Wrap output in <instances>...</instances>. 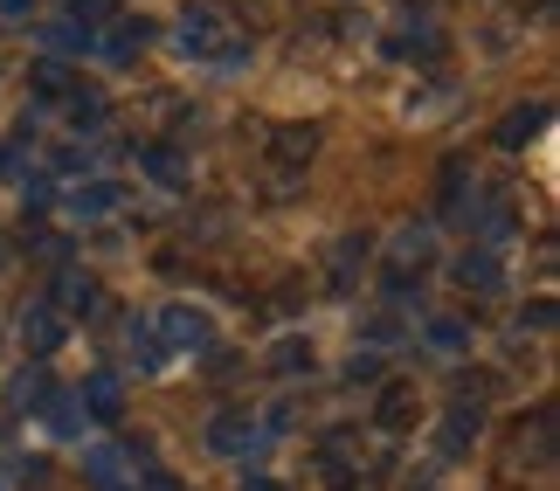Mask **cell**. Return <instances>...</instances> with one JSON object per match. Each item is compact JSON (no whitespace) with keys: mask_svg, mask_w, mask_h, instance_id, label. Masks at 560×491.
<instances>
[{"mask_svg":"<svg viewBox=\"0 0 560 491\" xmlns=\"http://www.w3.org/2000/svg\"><path fill=\"white\" fill-rule=\"evenodd\" d=\"M256 443H264V430L249 422V409H222L208 422V451H222V457H249Z\"/></svg>","mask_w":560,"mask_h":491,"instance_id":"6da1fadb","label":"cell"},{"mask_svg":"<svg viewBox=\"0 0 560 491\" xmlns=\"http://www.w3.org/2000/svg\"><path fill=\"white\" fill-rule=\"evenodd\" d=\"M160 339H166V347H174V353H201L214 332H208V318L194 312V305H174V312L160 318Z\"/></svg>","mask_w":560,"mask_h":491,"instance_id":"7a4b0ae2","label":"cell"},{"mask_svg":"<svg viewBox=\"0 0 560 491\" xmlns=\"http://www.w3.org/2000/svg\"><path fill=\"white\" fill-rule=\"evenodd\" d=\"M49 305H56V312H77V318H97V312H104V297H97V284H91L83 270H62Z\"/></svg>","mask_w":560,"mask_h":491,"instance_id":"3957f363","label":"cell"},{"mask_svg":"<svg viewBox=\"0 0 560 491\" xmlns=\"http://www.w3.org/2000/svg\"><path fill=\"white\" fill-rule=\"evenodd\" d=\"M77 401H83V416H97V422L125 416V388H118V374H91V381L77 388Z\"/></svg>","mask_w":560,"mask_h":491,"instance_id":"277c9868","label":"cell"},{"mask_svg":"<svg viewBox=\"0 0 560 491\" xmlns=\"http://www.w3.org/2000/svg\"><path fill=\"white\" fill-rule=\"evenodd\" d=\"M21 339H28V353H56L62 347V312L56 305H28L21 312Z\"/></svg>","mask_w":560,"mask_h":491,"instance_id":"5b68a950","label":"cell"},{"mask_svg":"<svg viewBox=\"0 0 560 491\" xmlns=\"http://www.w3.org/2000/svg\"><path fill=\"white\" fill-rule=\"evenodd\" d=\"M312 153H318V125H277V139H270L277 166H305Z\"/></svg>","mask_w":560,"mask_h":491,"instance_id":"8992f818","label":"cell"},{"mask_svg":"<svg viewBox=\"0 0 560 491\" xmlns=\"http://www.w3.org/2000/svg\"><path fill=\"white\" fill-rule=\"evenodd\" d=\"M553 112H547V104H520V112H505V125H499V145H505V153H520V145H533V139H540V125H547Z\"/></svg>","mask_w":560,"mask_h":491,"instance_id":"52a82bcc","label":"cell"},{"mask_svg":"<svg viewBox=\"0 0 560 491\" xmlns=\"http://www.w3.org/2000/svg\"><path fill=\"white\" fill-rule=\"evenodd\" d=\"M132 457H145V443H139V451H112V443H104V451H91V484L118 491L125 478H132Z\"/></svg>","mask_w":560,"mask_h":491,"instance_id":"ba28073f","label":"cell"},{"mask_svg":"<svg viewBox=\"0 0 560 491\" xmlns=\"http://www.w3.org/2000/svg\"><path fill=\"white\" fill-rule=\"evenodd\" d=\"M174 49H180V56H208V49H214V14H208V8H187V14H180Z\"/></svg>","mask_w":560,"mask_h":491,"instance_id":"9c48e42d","label":"cell"},{"mask_svg":"<svg viewBox=\"0 0 560 491\" xmlns=\"http://www.w3.org/2000/svg\"><path fill=\"white\" fill-rule=\"evenodd\" d=\"M139 174L160 180V187H180L187 180V160L174 153V145H139Z\"/></svg>","mask_w":560,"mask_h":491,"instance_id":"30bf717a","label":"cell"},{"mask_svg":"<svg viewBox=\"0 0 560 491\" xmlns=\"http://www.w3.org/2000/svg\"><path fill=\"white\" fill-rule=\"evenodd\" d=\"M145 42H153V28H145V21H118V14H112V28H104V56H112V62H132Z\"/></svg>","mask_w":560,"mask_h":491,"instance_id":"8fae6325","label":"cell"},{"mask_svg":"<svg viewBox=\"0 0 560 491\" xmlns=\"http://www.w3.org/2000/svg\"><path fill=\"white\" fill-rule=\"evenodd\" d=\"M478 430H485V409H478V401H457V409H450V422H443V457H457Z\"/></svg>","mask_w":560,"mask_h":491,"instance_id":"7c38bea8","label":"cell"},{"mask_svg":"<svg viewBox=\"0 0 560 491\" xmlns=\"http://www.w3.org/2000/svg\"><path fill=\"white\" fill-rule=\"evenodd\" d=\"M457 284L464 291H499V249H470L457 264Z\"/></svg>","mask_w":560,"mask_h":491,"instance_id":"4fadbf2b","label":"cell"},{"mask_svg":"<svg viewBox=\"0 0 560 491\" xmlns=\"http://www.w3.org/2000/svg\"><path fill=\"white\" fill-rule=\"evenodd\" d=\"M360 264H368V236H347V243L332 249V291H353Z\"/></svg>","mask_w":560,"mask_h":491,"instance_id":"5bb4252c","label":"cell"},{"mask_svg":"<svg viewBox=\"0 0 560 491\" xmlns=\"http://www.w3.org/2000/svg\"><path fill=\"white\" fill-rule=\"evenodd\" d=\"M42 42H49V49L56 56H83V49H91V28H83V21H49V28H42Z\"/></svg>","mask_w":560,"mask_h":491,"instance_id":"9a60e30c","label":"cell"},{"mask_svg":"<svg viewBox=\"0 0 560 491\" xmlns=\"http://www.w3.org/2000/svg\"><path fill=\"white\" fill-rule=\"evenodd\" d=\"M49 395H56V381H49V367H28V374L14 381V409H28V416H35V409H42V401H49Z\"/></svg>","mask_w":560,"mask_h":491,"instance_id":"2e32d148","label":"cell"},{"mask_svg":"<svg viewBox=\"0 0 560 491\" xmlns=\"http://www.w3.org/2000/svg\"><path fill=\"white\" fill-rule=\"evenodd\" d=\"M429 347H436V353H464L470 326H464V318H429Z\"/></svg>","mask_w":560,"mask_h":491,"instance_id":"e0dca14e","label":"cell"},{"mask_svg":"<svg viewBox=\"0 0 560 491\" xmlns=\"http://www.w3.org/2000/svg\"><path fill=\"white\" fill-rule=\"evenodd\" d=\"M381 422H387V430H408V422H416V395H408V388H387L381 395Z\"/></svg>","mask_w":560,"mask_h":491,"instance_id":"ac0fdd59","label":"cell"},{"mask_svg":"<svg viewBox=\"0 0 560 491\" xmlns=\"http://www.w3.org/2000/svg\"><path fill=\"white\" fill-rule=\"evenodd\" d=\"M112 208H118V187H104V180L77 187V215H112Z\"/></svg>","mask_w":560,"mask_h":491,"instance_id":"d6986e66","label":"cell"},{"mask_svg":"<svg viewBox=\"0 0 560 491\" xmlns=\"http://www.w3.org/2000/svg\"><path fill=\"white\" fill-rule=\"evenodd\" d=\"M70 118L77 125H104V118H112V104H104V91H70Z\"/></svg>","mask_w":560,"mask_h":491,"instance_id":"ffe728a7","label":"cell"},{"mask_svg":"<svg viewBox=\"0 0 560 491\" xmlns=\"http://www.w3.org/2000/svg\"><path fill=\"white\" fill-rule=\"evenodd\" d=\"M395 264L408 270V264H429V229H401L395 236Z\"/></svg>","mask_w":560,"mask_h":491,"instance_id":"44dd1931","label":"cell"},{"mask_svg":"<svg viewBox=\"0 0 560 491\" xmlns=\"http://www.w3.org/2000/svg\"><path fill=\"white\" fill-rule=\"evenodd\" d=\"M132 360H139V367H160V360H166V353H160V332L139 326V318H132Z\"/></svg>","mask_w":560,"mask_h":491,"instance_id":"7402d4cb","label":"cell"},{"mask_svg":"<svg viewBox=\"0 0 560 491\" xmlns=\"http://www.w3.org/2000/svg\"><path fill=\"white\" fill-rule=\"evenodd\" d=\"M270 367H277V374H298V367H312V347H305V339H284V347L270 353Z\"/></svg>","mask_w":560,"mask_h":491,"instance_id":"603a6c76","label":"cell"},{"mask_svg":"<svg viewBox=\"0 0 560 491\" xmlns=\"http://www.w3.org/2000/svg\"><path fill=\"white\" fill-rule=\"evenodd\" d=\"M28 77H35V91H49V97H56V91H70V70H62L56 56H49V62H35Z\"/></svg>","mask_w":560,"mask_h":491,"instance_id":"cb8c5ba5","label":"cell"},{"mask_svg":"<svg viewBox=\"0 0 560 491\" xmlns=\"http://www.w3.org/2000/svg\"><path fill=\"white\" fill-rule=\"evenodd\" d=\"M436 49H443V35H436V28H408V35H401V56H422V62H429Z\"/></svg>","mask_w":560,"mask_h":491,"instance_id":"d4e9b609","label":"cell"},{"mask_svg":"<svg viewBox=\"0 0 560 491\" xmlns=\"http://www.w3.org/2000/svg\"><path fill=\"white\" fill-rule=\"evenodd\" d=\"M70 21H83V28H97V21H112V0H70Z\"/></svg>","mask_w":560,"mask_h":491,"instance_id":"484cf974","label":"cell"},{"mask_svg":"<svg viewBox=\"0 0 560 491\" xmlns=\"http://www.w3.org/2000/svg\"><path fill=\"white\" fill-rule=\"evenodd\" d=\"M374 374H381L374 353H353V360H347V381H374Z\"/></svg>","mask_w":560,"mask_h":491,"instance_id":"4316f807","label":"cell"},{"mask_svg":"<svg viewBox=\"0 0 560 491\" xmlns=\"http://www.w3.org/2000/svg\"><path fill=\"white\" fill-rule=\"evenodd\" d=\"M28 8H35V0H0V14H8V21H28Z\"/></svg>","mask_w":560,"mask_h":491,"instance_id":"83f0119b","label":"cell"},{"mask_svg":"<svg viewBox=\"0 0 560 491\" xmlns=\"http://www.w3.org/2000/svg\"><path fill=\"white\" fill-rule=\"evenodd\" d=\"M243 491H284L277 478H243Z\"/></svg>","mask_w":560,"mask_h":491,"instance_id":"f1b7e54d","label":"cell"},{"mask_svg":"<svg viewBox=\"0 0 560 491\" xmlns=\"http://www.w3.org/2000/svg\"><path fill=\"white\" fill-rule=\"evenodd\" d=\"M0 264H8V249H0Z\"/></svg>","mask_w":560,"mask_h":491,"instance_id":"f546056e","label":"cell"}]
</instances>
